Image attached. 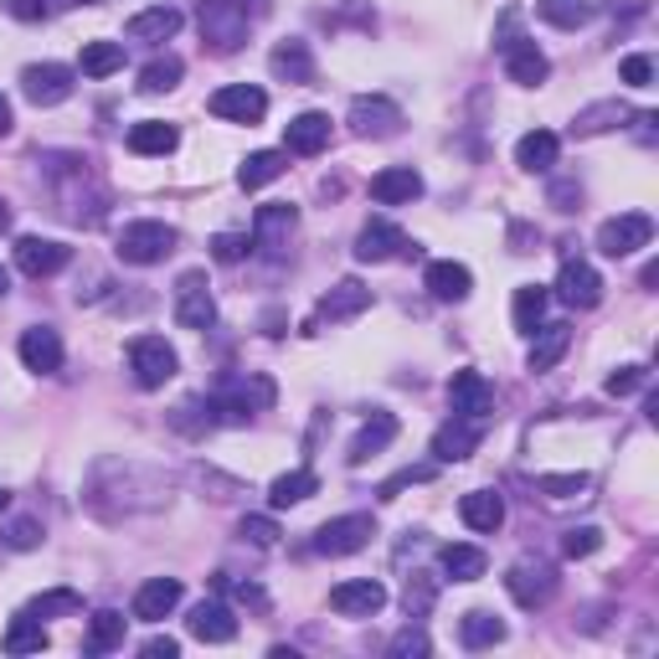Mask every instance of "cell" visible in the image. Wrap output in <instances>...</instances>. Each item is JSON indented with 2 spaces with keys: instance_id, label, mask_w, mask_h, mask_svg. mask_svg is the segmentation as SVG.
Listing matches in <instances>:
<instances>
[{
  "instance_id": "cell-34",
  "label": "cell",
  "mask_w": 659,
  "mask_h": 659,
  "mask_svg": "<svg viewBox=\"0 0 659 659\" xmlns=\"http://www.w3.org/2000/svg\"><path fill=\"white\" fill-rule=\"evenodd\" d=\"M315 490H320L315 469H289V474H279V480L269 484V505L273 510H289V505H300V500H310Z\"/></svg>"
},
{
  "instance_id": "cell-12",
  "label": "cell",
  "mask_w": 659,
  "mask_h": 659,
  "mask_svg": "<svg viewBox=\"0 0 659 659\" xmlns=\"http://www.w3.org/2000/svg\"><path fill=\"white\" fill-rule=\"evenodd\" d=\"M480 443H484V418H459V412H453L433 433V459L438 464H459V459H469Z\"/></svg>"
},
{
  "instance_id": "cell-43",
  "label": "cell",
  "mask_w": 659,
  "mask_h": 659,
  "mask_svg": "<svg viewBox=\"0 0 659 659\" xmlns=\"http://www.w3.org/2000/svg\"><path fill=\"white\" fill-rule=\"evenodd\" d=\"M124 67V42H83V77H114Z\"/></svg>"
},
{
  "instance_id": "cell-8",
  "label": "cell",
  "mask_w": 659,
  "mask_h": 659,
  "mask_svg": "<svg viewBox=\"0 0 659 659\" xmlns=\"http://www.w3.org/2000/svg\"><path fill=\"white\" fill-rule=\"evenodd\" d=\"M21 93H27L36 108H57L73 98V67H62V62H31L27 73H21Z\"/></svg>"
},
{
  "instance_id": "cell-19",
  "label": "cell",
  "mask_w": 659,
  "mask_h": 659,
  "mask_svg": "<svg viewBox=\"0 0 659 659\" xmlns=\"http://www.w3.org/2000/svg\"><path fill=\"white\" fill-rule=\"evenodd\" d=\"M422 289H428L438 304H464L469 289H474V273H469L464 263H453V258H438V263H428V273H422Z\"/></svg>"
},
{
  "instance_id": "cell-48",
  "label": "cell",
  "mask_w": 659,
  "mask_h": 659,
  "mask_svg": "<svg viewBox=\"0 0 659 659\" xmlns=\"http://www.w3.org/2000/svg\"><path fill=\"white\" fill-rule=\"evenodd\" d=\"M541 494H552V500H572V494L587 490V474H541L536 480Z\"/></svg>"
},
{
  "instance_id": "cell-39",
  "label": "cell",
  "mask_w": 659,
  "mask_h": 659,
  "mask_svg": "<svg viewBox=\"0 0 659 659\" xmlns=\"http://www.w3.org/2000/svg\"><path fill=\"white\" fill-rule=\"evenodd\" d=\"M459 639H464V649H490L505 639V624H500L490 608H474V614L459 618Z\"/></svg>"
},
{
  "instance_id": "cell-3",
  "label": "cell",
  "mask_w": 659,
  "mask_h": 659,
  "mask_svg": "<svg viewBox=\"0 0 659 659\" xmlns=\"http://www.w3.org/2000/svg\"><path fill=\"white\" fill-rule=\"evenodd\" d=\"M176 253V227L165 222H129L119 232V258L135 263V269H150V263H165Z\"/></svg>"
},
{
  "instance_id": "cell-11",
  "label": "cell",
  "mask_w": 659,
  "mask_h": 659,
  "mask_svg": "<svg viewBox=\"0 0 659 659\" xmlns=\"http://www.w3.org/2000/svg\"><path fill=\"white\" fill-rule=\"evenodd\" d=\"M505 587L521 608H546L556 598V567H546V562H515Z\"/></svg>"
},
{
  "instance_id": "cell-38",
  "label": "cell",
  "mask_w": 659,
  "mask_h": 659,
  "mask_svg": "<svg viewBox=\"0 0 659 659\" xmlns=\"http://www.w3.org/2000/svg\"><path fill=\"white\" fill-rule=\"evenodd\" d=\"M546 300H552V294H546L541 284H521V289H515L510 315H515V330H521V335H536V330H541V320H546Z\"/></svg>"
},
{
  "instance_id": "cell-1",
  "label": "cell",
  "mask_w": 659,
  "mask_h": 659,
  "mask_svg": "<svg viewBox=\"0 0 659 659\" xmlns=\"http://www.w3.org/2000/svg\"><path fill=\"white\" fill-rule=\"evenodd\" d=\"M196 21H201V42L217 57H232L248 42V27H253V15H248L242 0H196Z\"/></svg>"
},
{
  "instance_id": "cell-47",
  "label": "cell",
  "mask_w": 659,
  "mask_h": 659,
  "mask_svg": "<svg viewBox=\"0 0 659 659\" xmlns=\"http://www.w3.org/2000/svg\"><path fill=\"white\" fill-rule=\"evenodd\" d=\"M598 546H603L598 525H577V531H567V541H562V556H567V562H583V556H593Z\"/></svg>"
},
{
  "instance_id": "cell-32",
  "label": "cell",
  "mask_w": 659,
  "mask_h": 659,
  "mask_svg": "<svg viewBox=\"0 0 659 659\" xmlns=\"http://www.w3.org/2000/svg\"><path fill=\"white\" fill-rule=\"evenodd\" d=\"M556 155H562V139H556L552 129H531V135L515 145V165H521V170H552Z\"/></svg>"
},
{
  "instance_id": "cell-59",
  "label": "cell",
  "mask_w": 659,
  "mask_h": 659,
  "mask_svg": "<svg viewBox=\"0 0 659 659\" xmlns=\"http://www.w3.org/2000/svg\"><path fill=\"white\" fill-rule=\"evenodd\" d=\"M6 294H11V273L0 269V300H6Z\"/></svg>"
},
{
  "instance_id": "cell-14",
  "label": "cell",
  "mask_w": 659,
  "mask_h": 659,
  "mask_svg": "<svg viewBox=\"0 0 659 659\" xmlns=\"http://www.w3.org/2000/svg\"><path fill=\"white\" fill-rule=\"evenodd\" d=\"M351 129H356L360 139H391L402 129V108L391 104V98H381V93L356 98V104H351Z\"/></svg>"
},
{
  "instance_id": "cell-5",
  "label": "cell",
  "mask_w": 659,
  "mask_h": 659,
  "mask_svg": "<svg viewBox=\"0 0 659 659\" xmlns=\"http://www.w3.org/2000/svg\"><path fill=\"white\" fill-rule=\"evenodd\" d=\"M176 351L165 345V335H139V341H129V372H135V381L145 391L165 387L170 376H176Z\"/></svg>"
},
{
  "instance_id": "cell-42",
  "label": "cell",
  "mask_w": 659,
  "mask_h": 659,
  "mask_svg": "<svg viewBox=\"0 0 659 659\" xmlns=\"http://www.w3.org/2000/svg\"><path fill=\"white\" fill-rule=\"evenodd\" d=\"M624 119H629V104H618V98H608V104L583 108V114L572 119V135H603V129H618Z\"/></svg>"
},
{
  "instance_id": "cell-40",
  "label": "cell",
  "mask_w": 659,
  "mask_h": 659,
  "mask_svg": "<svg viewBox=\"0 0 659 659\" xmlns=\"http://www.w3.org/2000/svg\"><path fill=\"white\" fill-rule=\"evenodd\" d=\"M284 176V155L279 150H253L248 160L238 165V186L242 191H258V186H269V180Z\"/></svg>"
},
{
  "instance_id": "cell-50",
  "label": "cell",
  "mask_w": 659,
  "mask_h": 659,
  "mask_svg": "<svg viewBox=\"0 0 659 659\" xmlns=\"http://www.w3.org/2000/svg\"><path fill=\"white\" fill-rule=\"evenodd\" d=\"M438 469L433 464H418V469H402V474H391L387 484H381V500H397V490H407V484H428Z\"/></svg>"
},
{
  "instance_id": "cell-60",
  "label": "cell",
  "mask_w": 659,
  "mask_h": 659,
  "mask_svg": "<svg viewBox=\"0 0 659 659\" xmlns=\"http://www.w3.org/2000/svg\"><path fill=\"white\" fill-rule=\"evenodd\" d=\"M6 227H11V211H6V201H0V232H6Z\"/></svg>"
},
{
  "instance_id": "cell-10",
  "label": "cell",
  "mask_w": 659,
  "mask_h": 659,
  "mask_svg": "<svg viewBox=\"0 0 659 659\" xmlns=\"http://www.w3.org/2000/svg\"><path fill=\"white\" fill-rule=\"evenodd\" d=\"M556 300L567 304V310H598L603 300V279L593 263H583V258H567L562 263V273H556Z\"/></svg>"
},
{
  "instance_id": "cell-17",
  "label": "cell",
  "mask_w": 659,
  "mask_h": 659,
  "mask_svg": "<svg viewBox=\"0 0 659 659\" xmlns=\"http://www.w3.org/2000/svg\"><path fill=\"white\" fill-rule=\"evenodd\" d=\"M356 258L360 263H387V258H412V242L402 238V227L391 222H366L356 238Z\"/></svg>"
},
{
  "instance_id": "cell-52",
  "label": "cell",
  "mask_w": 659,
  "mask_h": 659,
  "mask_svg": "<svg viewBox=\"0 0 659 659\" xmlns=\"http://www.w3.org/2000/svg\"><path fill=\"white\" fill-rule=\"evenodd\" d=\"M238 536H248L253 546H273V541H279V525H273L269 515H248V521L238 525Z\"/></svg>"
},
{
  "instance_id": "cell-36",
  "label": "cell",
  "mask_w": 659,
  "mask_h": 659,
  "mask_svg": "<svg viewBox=\"0 0 659 659\" xmlns=\"http://www.w3.org/2000/svg\"><path fill=\"white\" fill-rule=\"evenodd\" d=\"M124 624H129L124 614L98 608V614L88 618V655H114V649H124Z\"/></svg>"
},
{
  "instance_id": "cell-31",
  "label": "cell",
  "mask_w": 659,
  "mask_h": 659,
  "mask_svg": "<svg viewBox=\"0 0 659 659\" xmlns=\"http://www.w3.org/2000/svg\"><path fill=\"white\" fill-rule=\"evenodd\" d=\"M284 139H289V150L294 155H320L330 145V119L325 114H294Z\"/></svg>"
},
{
  "instance_id": "cell-28",
  "label": "cell",
  "mask_w": 659,
  "mask_h": 659,
  "mask_svg": "<svg viewBox=\"0 0 659 659\" xmlns=\"http://www.w3.org/2000/svg\"><path fill=\"white\" fill-rule=\"evenodd\" d=\"M269 67H273V77H284V83H315V57H310V42H300V36H289V42L273 46Z\"/></svg>"
},
{
  "instance_id": "cell-18",
  "label": "cell",
  "mask_w": 659,
  "mask_h": 659,
  "mask_svg": "<svg viewBox=\"0 0 659 659\" xmlns=\"http://www.w3.org/2000/svg\"><path fill=\"white\" fill-rule=\"evenodd\" d=\"M505 46V73L510 83H521V88H536V83H546V73H552V62H546V52H541L536 42H525V36H510Z\"/></svg>"
},
{
  "instance_id": "cell-37",
  "label": "cell",
  "mask_w": 659,
  "mask_h": 659,
  "mask_svg": "<svg viewBox=\"0 0 659 659\" xmlns=\"http://www.w3.org/2000/svg\"><path fill=\"white\" fill-rule=\"evenodd\" d=\"M0 649H6V655H42V649H46L42 618L15 614V618H11V629H6V639H0Z\"/></svg>"
},
{
  "instance_id": "cell-16",
  "label": "cell",
  "mask_w": 659,
  "mask_h": 659,
  "mask_svg": "<svg viewBox=\"0 0 659 659\" xmlns=\"http://www.w3.org/2000/svg\"><path fill=\"white\" fill-rule=\"evenodd\" d=\"M186 629H191L201 645H232V639H238V618H232V608H227L222 598H201L191 608V618H186Z\"/></svg>"
},
{
  "instance_id": "cell-27",
  "label": "cell",
  "mask_w": 659,
  "mask_h": 659,
  "mask_svg": "<svg viewBox=\"0 0 659 659\" xmlns=\"http://www.w3.org/2000/svg\"><path fill=\"white\" fill-rule=\"evenodd\" d=\"M459 515H464L469 531L490 536V531H500V525H505V500H500L494 490H469L464 500H459Z\"/></svg>"
},
{
  "instance_id": "cell-25",
  "label": "cell",
  "mask_w": 659,
  "mask_h": 659,
  "mask_svg": "<svg viewBox=\"0 0 659 659\" xmlns=\"http://www.w3.org/2000/svg\"><path fill=\"white\" fill-rule=\"evenodd\" d=\"M391 438H397V418H391V412H372V418L360 422V433L351 438V453H345V459L360 469L366 459H376V453L387 449Z\"/></svg>"
},
{
  "instance_id": "cell-49",
  "label": "cell",
  "mask_w": 659,
  "mask_h": 659,
  "mask_svg": "<svg viewBox=\"0 0 659 659\" xmlns=\"http://www.w3.org/2000/svg\"><path fill=\"white\" fill-rule=\"evenodd\" d=\"M36 541H42V521H31V515H21V521L6 525V546H11V552H31Z\"/></svg>"
},
{
  "instance_id": "cell-22",
  "label": "cell",
  "mask_w": 659,
  "mask_h": 659,
  "mask_svg": "<svg viewBox=\"0 0 659 659\" xmlns=\"http://www.w3.org/2000/svg\"><path fill=\"white\" fill-rule=\"evenodd\" d=\"M21 360H27V372H36V376L62 372V335L52 325H31L27 335H21Z\"/></svg>"
},
{
  "instance_id": "cell-9",
  "label": "cell",
  "mask_w": 659,
  "mask_h": 659,
  "mask_svg": "<svg viewBox=\"0 0 659 659\" xmlns=\"http://www.w3.org/2000/svg\"><path fill=\"white\" fill-rule=\"evenodd\" d=\"M372 536H376L372 515H335V521H325L315 531V552L320 556H351V552H360Z\"/></svg>"
},
{
  "instance_id": "cell-57",
  "label": "cell",
  "mask_w": 659,
  "mask_h": 659,
  "mask_svg": "<svg viewBox=\"0 0 659 659\" xmlns=\"http://www.w3.org/2000/svg\"><path fill=\"white\" fill-rule=\"evenodd\" d=\"M577 196H583V191H577V186H556V191H552V201H556V207H562V211H577V207H572Z\"/></svg>"
},
{
  "instance_id": "cell-33",
  "label": "cell",
  "mask_w": 659,
  "mask_h": 659,
  "mask_svg": "<svg viewBox=\"0 0 659 659\" xmlns=\"http://www.w3.org/2000/svg\"><path fill=\"white\" fill-rule=\"evenodd\" d=\"M176 145H180L176 124H165V119H139L135 129H129V150L135 155H170Z\"/></svg>"
},
{
  "instance_id": "cell-23",
  "label": "cell",
  "mask_w": 659,
  "mask_h": 659,
  "mask_svg": "<svg viewBox=\"0 0 659 659\" xmlns=\"http://www.w3.org/2000/svg\"><path fill=\"white\" fill-rule=\"evenodd\" d=\"M372 196L381 207H407V201H418L422 196V176L412 165H387V170H376L372 176Z\"/></svg>"
},
{
  "instance_id": "cell-55",
  "label": "cell",
  "mask_w": 659,
  "mask_h": 659,
  "mask_svg": "<svg viewBox=\"0 0 659 659\" xmlns=\"http://www.w3.org/2000/svg\"><path fill=\"white\" fill-rule=\"evenodd\" d=\"M0 11L15 15V21H42V15H46V0H0Z\"/></svg>"
},
{
  "instance_id": "cell-44",
  "label": "cell",
  "mask_w": 659,
  "mask_h": 659,
  "mask_svg": "<svg viewBox=\"0 0 659 659\" xmlns=\"http://www.w3.org/2000/svg\"><path fill=\"white\" fill-rule=\"evenodd\" d=\"M180 73H186V67H180V57H170V52H165V57L145 62V73H139V88H145V93H170V88L180 83Z\"/></svg>"
},
{
  "instance_id": "cell-58",
  "label": "cell",
  "mask_w": 659,
  "mask_h": 659,
  "mask_svg": "<svg viewBox=\"0 0 659 659\" xmlns=\"http://www.w3.org/2000/svg\"><path fill=\"white\" fill-rule=\"evenodd\" d=\"M11 135V104H6V93H0V139Z\"/></svg>"
},
{
  "instance_id": "cell-53",
  "label": "cell",
  "mask_w": 659,
  "mask_h": 659,
  "mask_svg": "<svg viewBox=\"0 0 659 659\" xmlns=\"http://www.w3.org/2000/svg\"><path fill=\"white\" fill-rule=\"evenodd\" d=\"M618 73H624V83H629V88H649V83H655V62L634 52V57H624V67H618Z\"/></svg>"
},
{
  "instance_id": "cell-20",
  "label": "cell",
  "mask_w": 659,
  "mask_h": 659,
  "mask_svg": "<svg viewBox=\"0 0 659 659\" xmlns=\"http://www.w3.org/2000/svg\"><path fill=\"white\" fill-rule=\"evenodd\" d=\"M449 402L459 418H490L494 412V387L480 372H453L449 381Z\"/></svg>"
},
{
  "instance_id": "cell-41",
  "label": "cell",
  "mask_w": 659,
  "mask_h": 659,
  "mask_svg": "<svg viewBox=\"0 0 659 659\" xmlns=\"http://www.w3.org/2000/svg\"><path fill=\"white\" fill-rule=\"evenodd\" d=\"M536 11H541V21L572 31V27H587V21L598 15V6H593V0H536Z\"/></svg>"
},
{
  "instance_id": "cell-4",
  "label": "cell",
  "mask_w": 659,
  "mask_h": 659,
  "mask_svg": "<svg viewBox=\"0 0 659 659\" xmlns=\"http://www.w3.org/2000/svg\"><path fill=\"white\" fill-rule=\"evenodd\" d=\"M176 325L180 330H211L217 325V300H211L207 273L191 269L176 279Z\"/></svg>"
},
{
  "instance_id": "cell-45",
  "label": "cell",
  "mask_w": 659,
  "mask_h": 659,
  "mask_svg": "<svg viewBox=\"0 0 659 659\" xmlns=\"http://www.w3.org/2000/svg\"><path fill=\"white\" fill-rule=\"evenodd\" d=\"M83 608V598H77L73 587H52V593H42V598L27 603L31 618H62V614H77Z\"/></svg>"
},
{
  "instance_id": "cell-56",
  "label": "cell",
  "mask_w": 659,
  "mask_h": 659,
  "mask_svg": "<svg viewBox=\"0 0 659 659\" xmlns=\"http://www.w3.org/2000/svg\"><path fill=\"white\" fill-rule=\"evenodd\" d=\"M145 655H150V659H176L180 645L170 639V634H165V639H150V645H145Z\"/></svg>"
},
{
  "instance_id": "cell-2",
  "label": "cell",
  "mask_w": 659,
  "mask_h": 659,
  "mask_svg": "<svg viewBox=\"0 0 659 659\" xmlns=\"http://www.w3.org/2000/svg\"><path fill=\"white\" fill-rule=\"evenodd\" d=\"M273 397H279V391H273L269 376H238V381H222V391H217L211 402H217L222 422H248L253 412H269Z\"/></svg>"
},
{
  "instance_id": "cell-15",
  "label": "cell",
  "mask_w": 659,
  "mask_h": 659,
  "mask_svg": "<svg viewBox=\"0 0 659 659\" xmlns=\"http://www.w3.org/2000/svg\"><path fill=\"white\" fill-rule=\"evenodd\" d=\"M330 608L341 618H372L387 608V587L376 583V577H356V583H341L330 593Z\"/></svg>"
},
{
  "instance_id": "cell-7",
  "label": "cell",
  "mask_w": 659,
  "mask_h": 659,
  "mask_svg": "<svg viewBox=\"0 0 659 659\" xmlns=\"http://www.w3.org/2000/svg\"><path fill=\"white\" fill-rule=\"evenodd\" d=\"M294 227H300V207H289V201H269V207H258V217H253V248L263 258H284L289 253V238H294Z\"/></svg>"
},
{
  "instance_id": "cell-13",
  "label": "cell",
  "mask_w": 659,
  "mask_h": 659,
  "mask_svg": "<svg viewBox=\"0 0 659 659\" xmlns=\"http://www.w3.org/2000/svg\"><path fill=\"white\" fill-rule=\"evenodd\" d=\"M211 114L227 124H258L269 114V93L253 88V83H232V88L211 93Z\"/></svg>"
},
{
  "instance_id": "cell-6",
  "label": "cell",
  "mask_w": 659,
  "mask_h": 659,
  "mask_svg": "<svg viewBox=\"0 0 659 659\" xmlns=\"http://www.w3.org/2000/svg\"><path fill=\"white\" fill-rule=\"evenodd\" d=\"M649 238H655V217L649 211H624V217H608L598 227V253L629 258L639 248H649Z\"/></svg>"
},
{
  "instance_id": "cell-29",
  "label": "cell",
  "mask_w": 659,
  "mask_h": 659,
  "mask_svg": "<svg viewBox=\"0 0 659 659\" xmlns=\"http://www.w3.org/2000/svg\"><path fill=\"white\" fill-rule=\"evenodd\" d=\"M438 567L449 572L453 583H480L484 572H490V556H484L480 546H464V541H453V546H443V552H438Z\"/></svg>"
},
{
  "instance_id": "cell-26",
  "label": "cell",
  "mask_w": 659,
  "mask_h": 659,
  "mask_svg": "<svg viewBox=\"0 0 659 659\" xmlns=\"http://www.w3.org/2000/svg\"><path fill=\"white\" fill-rule=\"evenodd\" d=\"M176 603H180V577H150V583L135 593V618L160 624L165 614H176Z\"/></svg>"
},
{
  "instance_id": "cell-51",
  "label": "cell",
  "mask_w": 659,
  "mask_h": 659,
  "mask_svg": "<svg viewBox=\"0 0 659 659\" xmlns=\"http://www.w3.org/2000/svg\"><path fill=\"white\" fill-rule=\"evenodd\" d=\"M645 381H649L645 366H618V372L608 376V391H614V397H629V391H639Z\"/></svg>"
},
{
  "instance_id": "cell-35",
  "label": "cell",
  "mask_w": 659,
  "mask_h": 659,
  "mask_svg": "<svg viewBox=\"0 0 659 659\" xmlns=\"http://www.w3.org/2000/svg\"><path fill=\"white\" fill-rule=\"evenodd\" d=\"M531 341H536V345H531V372H552L556 360L567 356L572 330H567V325H541Z\"/></svg>"
},
{
  "instance_id": "cell-46",
  "label": "cell",
  "mask_w": 659,
  "mask_h": 659,
  "mask_svg": "<svg viewBox=\"0 0 659 659\" xmlns=\"http://www.w3.org/2000/svg\"><path fill=\"white\" fill-rule=\"evenodd\" d=\"M248 253H253V238H248V232H217V238H211V258H217V263H242Z\"/></svg>"
},
{
  "instance_id": "cell-24",
  "label": "cell",
  "mask_w": 659,
  "mask_h": 659,
  "mask_svg": "<svg viewBox=\"0 0 659 659\" xmlns=\"http://www.w3.org/2000/svg\"><path fill=\"white\" fill-rule=\"evenodd\" d=\"M360 310H372V289L360 284V279H341V284H335L325 300H320V320H330V325L356 320Z\"/></svg>"
},
{
  "instance_id": "cell-30",
  "label": "cell",
  "mask_w": 659,
  "mask_h": 659,
  "mask_svg": "<svg viewBox=\"0 0 659 659\" xmlns=\"http://www.w3.org/2000/svg\"><path fill=\"white\" fill-rule=\"evenodd\" d=\"M124 31H129V42H170L180 31V11L176 6H150V11H139Z\"/></svg>"
},
{
  "instance_id": "cell-61",
  "label": "cell",
  "mask_w": 659,
  "mask_h": 659,
  "mask_svg": "<svg viewBox=\"0 0 659 659\" xmlns=\"http://www.w3.org/2000/svg\"><path fill=\"white\" fill-rule=\"evenodd\" d=\"M6 505H11V494H6V490H0V510H6Z\"/></svg>"
},
{
  "instance_id": "cell-21",
  "label": "cell",
  "mask_w": 659,
  "mask_h": 659,
  "mask_svg": "<svg viewBox=\"0 0 659 659\" xmlns=\"http://www.w3.org/2000/svg\"><path fill=\"white\" fill-rule=\"evenodd\" d=\"M67 248L62 242H52V238H21L15 242V269L21 273H31V279H46V273H62L67 269Z\"/></svg>"
},
{
  "instance_id": "cell-54",
  "label": "cell",
  "mask_w": 659,
  "mask_h": 659,
  "mask_svg": "<svg viewBox=\"0 0 659 659\" xmlns=\"http://www.w3.org/2000/svg\"><path fill=\"white\" fill-rule=\"evenodd\" d=\"M391 655L407 659V655H428V634L422 629H402L397 639H391Z\"/></svg>"
}]
</instances>
